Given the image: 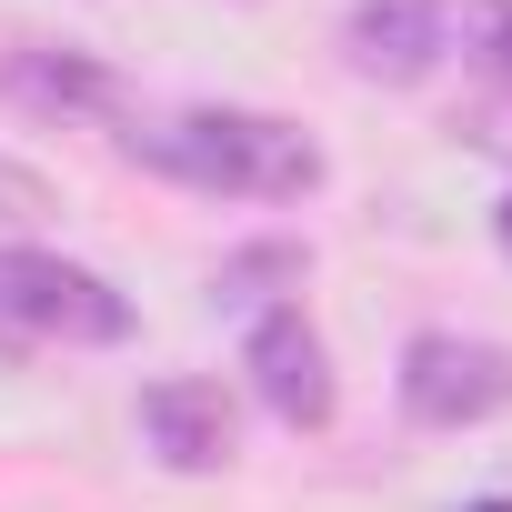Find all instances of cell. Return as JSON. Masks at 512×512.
<instances>
[{
  "label": "cell",
  "instance_id": "cell-4",
  "mask_svg": "<svg viewBox=\"0 0 512 512\" xmlns=\"http://www.w3.org/2000/svg\"><path fill=\"white\" fill-rule=\"evenodd\" d=\"M241 372H251V392H262L292 432H322L332 422V352H322V332L302 312H262V322H251Z\"/></svg>",
  "mask_w": 512,
  "mask_h": 512
},
{
  "label": "cell",
  "instance_id": "cell-1",
  "mask_svg": "<svg viewBox=\"0 0 512 512\" xmlns=\"http://www.w3.org/2000/svg\"><path fill=\"white\" fill-rule=\"evenodd\" d=\"M121 151L191 191H241V201H302L322 181L312 131H292L272 111H171V121H141Z\"/></svg>",
  "mask_w": 512,
  "mask_h": 512
},
{
  "label": "cell",
  "instance_id": "cell-5",
  "mask_svg": "<svg viewBox=\"0 0 512 512\" xmlns=\"http://www.w3.org/2000/svg\"><path fill=\"white\" fill-rule=\"evenodd\" d=\"M342 51L362 81H422L442 61V0H352Z\"/></svg>",
  "mask_w": 512,
  "mask_h": 512
},
{
  "label": "cell",
  "instance_id": "cell-7",
  "mask_svg": "<svg viewBox=\"0 0 512 512\" xmlns=\"http://www.w3.org/2000/svg\"><path fill=\"white\" fill-rule=\"evenodd\" d=\"M11 91L21 101H41V111H111V71H91V61H51V51H11Z\"/></svg>",
  "mask_w": 512,
  "mask_h": 512
},
{
  "label": "cell",
  "instance_id": "cell-9",
  "mask_svg": "<svg viewBox=\"0 0 512 512\" xmlns=\"http://www.w3.org/2000/svg\"><path fill=\"white\" fill-rule=\"evenodd\" d=\"M51 211V181L21 171V161H0V221H41Z\"/></svg>",
  "mask_w": 512,
  "mask_h": 512
},
{
  "label": "cell",
  "instance_id": "cell-11",
  "mask_svg": "<svg viewBox=\"0 0 512 512\" xmlns=\"http://www.w3.org/2000/svg\"><path fill=\"white\" fill-rule=\"evenodd\" d=\"M472 512H512V502H472Z\"/></svg>",
  "mask_w": 512,
  "mask_h": 512
},
{
  "label": "cell",
  "instance_id": "cell-3",
  "mask_svg": "<svg viewBox=\"0 0 512 512\" xmlns=\"http://www.w3.org/2000/svg\"><path fill=\"white\" fill-rule=\"evenodd\" d=\"M402 412L432 422V432H462V422L512 412V352L502 342H472V332H412L402 342Z\"/></svg>",
  "mask_w": 512,
  "mask_h": 512
},
{
  "label": "cell",
  "instance_id": "cell-6",
  "mask_svg": "<svg viewBox=\"0 0 512 512\" xmlns=\"http://www.w3.org/2000/svg\"><path fill=\"white\" fill-rule=\"evenodd\" d=\"M141 432L171 472H221L231 462V402L221 382H151L141 392Z\"/></svg>",
  "mask_w": 512,
  "mask_h": 512
},
{
  "label": "cell",
  "instance_id": "cell-10",
  "mask_svg": "<svg viewBox=\"0 0 512 512\" xmlns=\"http://www.w3.org/2000/svg\"><path fill=\"white\" fill-rule=\"evenodd\" d=\"M492 241H502V262H512V201H502V211H492Z\"/></svg>",
  "mask_w": 512,
  "mask_h": 512
},
{
  "label": "cell",
  "instance_id": "cell-8",
  "mask_svg": "<svg viewBox=\"0 0 512 512\" xmlns=\"http://www.w3.org/2000/svg\"><path fill=\"white\" fill-rule=\"evenodd\" d=\"M462 51H472V71H492L512 91V0H472L462 11Z\"/></svg>",
  "mask_w": 512,
  "mask_h": 512
},
{
  "label": "cell",
  "instance_id": "cell-2",
  "mask_svg": "<svg viewBox=\"0 0 512 512\" xmlns=\"http://www.w3.org/2000/svg\"><path fill=\"white\" fill-rule=\"evenodd\" d=\"M121 332H131V302L101 272L0 241V342H121Z\"/></svg>",
  "mask_w": 512,
  "mask_h": 512
}]
</instances>
